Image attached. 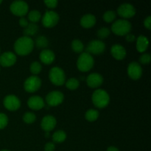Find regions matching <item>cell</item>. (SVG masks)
Returning <instances> with one entry per match:
<instances>
[{"mask_svg":"<svg viewBox=\"0 0 151 151\" xmlns=\"http://www.w3.org/2000/svg\"><path fill=\"white\" fill-rule=\"evenodd\" d=\"M34 41L32 38L22 36L18 38L14 44V50L19 55H27L32 51Z\"/></svg>","mask_w":151,"mask_h":151,"instance_id":"cell-1","label":"cell"},{"mask_svg":"<svg viewBox=\"0 0 151 151\" xmlns=\"http://www.w3.org/2000/svg\"><path fill=\"white\" fill-rule=\"evenodd\" d=\"M91 100L96 107L99 109H103L109 105L110 102V97L107 91L105 90L97 89L93 93Z\"/></svg>","mask_w":151,"mask_h":151,"instance_id":"cell-2","label":"cell"},{"mask_svg":"<svg viewBox=\"0 0 151 151\" xmlns=\"http://www.w3.org/2000/svg\"><path fill=\"white\" fill-rule=\"evenodd\" d=\"M131 24L127 19H118L111 25V30L117 35H126L131 30Z\"/></svg>","mask_w":151,"mask_h":151,"instance_id":"cell-3","label":"cell"},{"mask_svg":"<svg viewBox=\"0 0 151 151\" xmlns=\"http://www.w3.org/2000/svg\"><path fill=\"white\" fill-rule=\"evenodd\" d=\"M94 60L92 55L87 52H82L78 57L77 66L81 72H88L94 66Z\"/></svg>","mask_w":151,"mask_h":151,"instance_id":"cell-4","label":"cell"},{"mask_svg":"<svg viewBox=\"0 0 151 151\" xmlns=\"http://www.w3.org/2000/svg\"><path fill=\"white\" fill-rule=\"evenodd\" d=\"M49 78L53 84L56 86H62L66 81V75L61 68L55 66L50 70Z\"/></svg>","mask_w":151,"mask_h":151,"instance_id":"cell-5","label":"cell"},{"mask_svg":"<svg viewBox=\"0 0 151 151\" xmlns=\"http://www.w3.org/2000/svg\"><path fill=\"white\" fill-rule=\"evenodd\" d=\"M10 10L12 13L16 16L23 17L27 13L29 7L26 1H14L10 6Z\"/></svg>","mask_w":151,"mask_h":151,"instance_id":"cell-6","label":"cell"},{"mask_svg":"<svg viewBox=\"0 0 151 151\" xmlns=\"http://www.w3.org/2000/svg\"><path fill=\"white\" fill-rule=\"evenodd\" d=\"M106 50V44L100 40L91 41L86 48V52L91 55H100Z\"/></svg>","mask_w":151,"mask_h":151,"instance_id":"cell-7","label":"cell"},{"mask_svg":"<svg viewBox=\"0 0 151 151\" xmlns=\"http://www.w3.org/2000/svg\"><path fill=\"white\" fill-rule=\"evenodd\" d=\"M59 15L53 10H47L42 17V24L46 27H53L59 21Z\"/></svg>","mask_w":151,"mask_h":151,"instance_id":"cell-8","label":"cell"},{"mask_svg":"<svg viewBox=\"0 0 151 151\" xmlns=\"http://www.w3.org/2000/svg\"><path fill=\"white\" fill-rule=\"evenodd\" d=\"M41 86V80L36 75H32L29 77L24 83V89L27 92H35L38 91Z\"/></svg>","mask_w":151,"mask_h":151,"instance_id":"cell-9","label":"cell"},{"mask_svg":"<svg viewBox=\"0 0 151 151\" xmlns=\"http://www.w3.org/2000/svg\"><path fill=\"white\" fill-rule=\"evenodd\" d=\"M64 99L63 94L60 91H52L47 94L46 102L50 106H57L61 104Z\"/></svg>","mask_w":151,"mask_h":151,"instance_id":"cell-10","label":"cell"},{"mask_svg":"<svg viewBox=\"0 0 151 151\" xmlns=\"http://www.w3.org/2000/svg\"><path fill=\"white\" fill-rule=\"evenodd\" d=\"M117 13L124 19H130L136 14V9L130 3H123L117 8Z\"/></svg>","mask_w":151,"mask_h":151,"instance_id":"cell-11","label":"cell"},{"mask_svg":"<svg viewBox=\"0 0 151 151\" xmlns=\"http://www.w3.org/2000/svg\"><path fill=\"white\" fill-rule=\"evenodd\" d=\"M4 106L9 111H16L21 106V102L16 96L13 94H8L3 100Z\"/></svg>","mask_w":151,"mask_h":151,"instance_id":"cell-12","label":"cell"},{"mask_svg":"<svg viewBox=\"0 0 151 151\" xmlns=\"http://www.w3.org/2000/svg\"><path fill=\"white\" fill-rule=\"evenodd\" d=\"M128 75L133 80L139 79L142 75V68L137 62H131L128 66Z\"/></svg>","mask_w":151,"mask_h":151,"instance_id":"cell-13","label":"cell"},{"mask_svg":"<svg viewBox=\"0 0 151 151\" xmlns=\"http://www.w3.org/2000/svg\"><path fill=\"white\" fill-rule=\"evenodd\" d=\"M16 55L12 52H5L0 55V65L4 67H9L16 62Z\"/></svg>","mask_w":151,"mask_h":151,"instance_id":"cell-14","label":"cell"},{"mask_svg":"<svg viewBox=\"0 0 151 151\" xmlns=\"http://www.w3.org/2000/svg\"><path fill=\"white\" fill-rule=\"evenodd\" d=\"M57 121L56 119L52 115H47L44 116L41 120V125L42 129L45 132H50L52 130H53L55 127Z\"/></svg>","mask_w":151,"mask_h":151,"instance_id":"cell-15","label":"cell"},{"mask_svg":"<svg viewBox=\"0 0 151 151\" xmlns=\"http://www.w3.org/2000/svg\"><path fill=\"white\" fill-rule=\"evenodd\" d=\"M103 82V78L99 73H91L87 77L86 83L91 88H97L102 85Z\"/></svg>","mask_w":151,"mask_h":151,"instance_id":"cell-16","label":"cell"},{"mask_svg":"<svg viewBox=\"0 0 151 151\" xmlns=\"http://www.w3.org/2000/svg\"><path fill=\"white\" fill-rule=\"evenodd\" d=\"M111 53L115 59L118 60H123L126 56V50L123 46L120 44H114L111 48Z\"/></svg>","mask_w":151,"mask_h":151,"instance_id":"cell-17","label":"cell"},{"mask_svg":"<svg viewBox=\"0 0 151 151\" xmlns=\"http://www.w3.org/2000/svg\"><path fill=\"white\" fill-rule=\"evenodd\" d=\"M27 105L31 109L40 110L44 107V100L39 96H32L27 100Z\"/></svg>","mask_w":151,"mask_h":151,"instance_id":"cell-18","label":"cell"},{"mask_svg":"<svg viewBox=\"0 0 151 151\" xmlns=\"http://www.w3.org/2000/svg\"><path fill=\"white\" fill-rule=\"evenodd\" d=\"M40 60L44 64H51L55 58V55L54 52L52 50H48V49H45L43 50L40 53Z\"/></svg>","mask_w":151,"mask_h":151,"instance_id":"cell-19","label":"cell"},{"mask_svg":"<svg viewBox=\"0 0 151 151\" xmlns=\"http://www.w3.org/2000/svg\"><path fill=\"white\" fill-rule=\"evenodd\" d=\"M96 24V17L92 14H86L81 18V25L84 28L92 27Z\"/></svg>","mask_w":151,"mask_h":151,"instance_id":"cell-20","label":"cell"},{"mask_svg":"<svg viewBox=\"0 0 151 151\" xmlns=\"http://www.w3.org/2000/svg\"><path fill=\"white\" fill-rule=\"evenodd\" d=\"M149 45L148 38L143 35H140L137 38V49L139 52H144Z\"/></svg>","mask_w":151,"mask_h":151,"instance_id":"cell-21","label":"cell"},{"mask_svg":"<svg viewBox=\"0 0 151 151\" xmlns=\"http://www.w3.org/2000/svg\"><path fill=\"white\" fill-rule=\"evenodd\" d=\"M38 27L35 23H29L27 26L24 29V36L30 37L32 35H35L38 32Z\"/></svg>","mask_w":151,"mask_h":151,"instance_id":"cell-22","label":"cell"},{"mask_svg":"<svg viewBox=\"0 0 151 151\" xmlns=\"http://www.w3.org/2000/svg\"><path fill=\"white\" fill-rule=\"evenodd\" d=\"M35 44L38 49L45 50L49 45V41L47 37H45L44 35H40V36L37 37V38L35 39Z\"/></svg>","mask_w":151,"mask_h":151,"instance_id":"cell-23","label":"cell"},{"mask_svg":"<svg viewBox=\"0 0 151 151\" xmlns=\"http://www.w3.org/2000/svg\"><path fill=\"white\" fill-rule=\"evenodd\" d=\"M66 139V134L65 131H62V130H59V131H55L52 135V140L54 142L57 143H61L64 142Z\"/></svg>","mask_w":151,"mask_h":151,"instance_id":"cell-24","label":"cell"},{"mask_svg":"<svg viewBox=\"0 0 151 151\" xmlns=\"http://www.w3.org/2000/svg\"><path fill=\"white\" fill-rule=\"evenodd\" d=\"M72 49L75 52L82 53L84 50V44L79 39H75L72 42Z\"/></svg>","mask_w":151,"mask_h":151,"instance_id":"cell-25","label":"cell"},{"mask_svg":"<svg viewBox=\"0 0 151 151\" xmlns=\"http://www.w3.org/2000/svg\"><path fill=\"white\" fill-rule=\"evenodd\" d=\"M99 117V112L95 109H89L86 112L85 118L89 122H94Z\"/></svg>","mask_w":151,"mask_h":151,"instance_id":"cell-26","label":"cell"},{"mask_svg":"<svg viewBox=\"0 0 151 151\" xmlns=\"http://www.w3.org/2000/svg\"><path fill=\"white\" fill-rule=\"evenodd\" d=\"M41 19V15L38 10H31L29 13H28V19L31 22V23H36L38 22L40 19Z\"/></svg>","mask_w":151,"mask_h":151,"instance_id":"cell-27","label":"cell"},{"mask_svg":"<svg viewBox=\"0 0 151 151\" xmlns=\"http://www.w3.org/2000/svg\"><path fill=\"white\" fill-rule=\"evenodd\" d=\"M80 82L77 78H69L67 81L66 82V88H69L70 90H75L79 87Z\"/></svg>","mask_w":151,"mask_h":151,"instance_id":"cell-28","label":"cell"},{"mask_svg":"<svg viewBox=\"0 0 151 151\" xmlns=\"http://www.w3.org/2000/svg\"><path fill=\"white\" fill-rule=\"evenodd\" d=\"M103 18L105 22L110 23V22H113L115 19V18H116V13L114 10H107L103 14Z\"/></svg>","mask_w":151,"mask_h":151,"instance_id":"cell-29","label":"cell"},{"mask_svg":"<svg viewBox=\"0 0 151 151\" xmlns=\"http://www.w3.org/2000/svg\"><path fill=\"white\" fill-rule=\"evenodd\" d=\"M41 69H42V66L39 62L34 61L30 64V72L33 75H36L39 74L41 72Z\"/></svg>","mask_w":151,"mask_h":151,"instance_id":"cell-30","label":"cell"},{"mask_svg":"<svg viewBox=\"0 0 151 151\" xmlns=\"http://www.w3.org/2000/svg\"><path fill=\"white\" fill-rule=\"evenodd\" d=\"M36 119V116L32 112H26L23 116L24 122L27 124H31L34 122Z\"/></svg>","mask_w":151,"mask_h":151,"instance_id":"cell-31","label":"cell"},{"mask_svg":"<svg viewBox=\"0 0 151 151\" xmlns=\"http://www.w3.org/2000/svg\"><path fill=\"white\" fill-rule=\"evenodd\" d=\"M110 29L108 27H101L100 29H98L97 34L99 38H101V39H104V38H106L110 35Z\"/></svg>","mask_w":151,"mask_h":151,"instance_id":"cell-32","label":"cell"},{"mask_svg":"<svg viewBox=\"0 0 151 151\" xmlns=\"http://www.w3.org/2000/svg\"><path fill=\"white\" fill-rule=\"evenodd\" d=\"M8 123V117L5 114L0 113V130L7 126Z\"/></svg>","mask_w":151,"mask_h":151,"instance_id":"cell-33","label":"cell"},{"mask_svg":"<svg viewBox=\"0 0 151 151\" xmlns=\"http://www.w3.org/2000/svg\"><path fill=\"white\" fill-rule=\"evenodd\" d=\"M151 60V56L148 53H144L142 55L139 57V61L140 63L142 64H147L150 62Z\"/></svg>","mask_w":151,"mask_h":151,"instance_id":"cell-34","label":"cell"},{"mask_svg":"<svg viewBox=\"0 0 151 151\" xmlns=\"http://www.w3.org/2000/svg\"><path fill=\"white\" fill-rule=\"evenodd\" d=\"M58 1L57 0H47V1H44V4L47 6L49 8H55L57 7L58 5Z\"/></svg>","mask_w":151,"mask_h":151,"instance_id":"cell-35","label":"cell"},{"mask_svg":"<svg viewBox=\"0 0 151 151\" xmlns=\"http://www.w3.org/2000/svg\"><path fill=\"white\" fill-rule=\"evenodd\" d=\"M55 149V145L54 142H48L44 146V151H54Z\"/></svg>","mask_w":151,"mask_h":151,"instance_id":"cell-36","label":"cell"},{"mask_svg":"<svg viewBox=\"0 0 151 151\" xmlns=\"http://www.w3.org/2000/svg\"><path fill=\"white\" fill-rule=\"evenodd\" d=\"M144 26L147 29H151V16H149L144 20Z\"/></svg>","mask_w":151,"mask_h":151,"instance_id":"cell-37","label":"cell"},{"mask_svg":"<svg viewBox=\"0 0 151 151\" xmlns=\"http://www.w3.org/2000/svg\"><path fill=\"white\" fill-rule=\"evenodd\" d=\"M19 25H20L21 27H26L28 25V24H29V22H28L27 19H25L24 17H21L20 19H19Z\"/></svg>","mask_w":151,"mask_h":151,"instance_id":"cell-38","label":"cell"},{"mask_svg":"<svg viewBox=\"0 0 151 151\" xmlns=\"http://www.w3.org/2000/svg\"><path fill=\"white\" fill-rule=\"evenodd\" d=\"M125 39H126V41H128V42H133V41H135L136 39L135 35H133V34L128 33V35H125Z\"/></svg>","mask_w":151,"mask_h":151,"instance_id":"cell-39","label":"cell"},{"mask_svg":"<svg viewBox=\"0 0 151 151\" xmlns=\"http://www.w3.org/2000/svg\"><path fill=\"white\" fill-rule=\"evenodd\" d=\"M107 151H119V150L114 146H110V147H108Z\"/></svg>","mask_w":151,"mask_h":151,"instance_id":"cell-40","label":"cell"},{"mask_svg":"<svg viewBox=\"0 0 151 151\" xmlns=\"http://www.w3.org/2000/svg\"><path fill=\"white\" fill-rule=\"evenodd\" d=\"M49 136H50V132H45V137H49Z\"/></svg>","mask_w":151,"mask_h":151,"instance_id":"cell-41","label":"cell"},{"mask_svg":"<svg viewBox=\"0 0 151 151\" xmlns=\"http://www.w3.org/2000/svg\"><path fill=\"white\" fill-rule=\"evenodd\" d=\"M0 151H10V150H0Z\"/></svg>","mask_w":151,"mask_h":151,"instance_id":"cell-42","label":"cell"},{"mask_svg":"<svg viewBox=\"0 0 151 151\" xmlns=\"http://www.w3.org/2000/svg\"><path fill=\"white\" fill-rule=\"evenodd\" d=\"M1 2H2V1H1V0H0V4H1Z\"/></svg>","mask_w":151,"mask_h":151,"instance_id":"cell-43","label":"cell"}]
</instances>
